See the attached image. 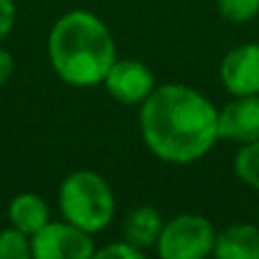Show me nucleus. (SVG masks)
<instances>
[{
    "label": "nucleus",
    "mask_w": 259,
    "mask_h": 259,
    "mask_svg": "<svg viewBox=\"0 0 259 259\" xmlns=\"http://www.w3.org/2000/svg\"><path fill=\"white\" fill-rule=\"evenodd\" d=\"M139 125L146 146L168 164L198 161L219 141V109L184 84L155 87L141 103Z\"/></svg>",
    "instance_id": "obj_1"
},
{
    "label": "nucleus",
    "mask_w": 259,
    "mask_h": 259,
    "mask_svg": "<svg viewBox=\"0 0 259 259\" xmlns=\"http://www.w3.org/2000/svg\"><path fill=\"white\" fill-rule=\"evenodd\" d=\"M48 57L66 84L84 89L105 82L116 62V44L100 16L87 9H73L59 16L50 30Z\"/></svg>",
    "instance_id": "obj_2"
},
{
    "label": "nucleus",
    "mask_w": 259,
    "mask_h": 259,
    "mask_svg": "<svg viewBox=\"0 0 259 259\" xmlns=\"http://www.w3.org/2000/svg\"><path fill=\"white\" fill-rule=\"evenodd\" d=\"M59 209L64 221L89 234L103 232L114 219L116 200L109 182L94 170H75L59 187Z\"/></svg>",
    "instance_id": "obj_3"
},
{
    "label": "nucleus",
    "mask_w": 259,
    "mask_h": 259,
    "mask_svg": "<svg viewBox=\"0 0 259 259\" xmlns=\"http://www.w3.org/2000/svg\"><path fill=\"white\" fill-rule=\"evenodd\" d=\"M214 225L198 214H182L164 223L157 241L159 259H207L214 250Z\"/></svg>",
    "instance_id": "obj_4"
},
{
    "label": "nucleus",
    "mask_w": 259,
    "mask_h": 259,
    "mask_svg": "<svg viewBox=\"0 0 259 259\" xmlns=\"http://www.w3.org/2000/svg\"><path fill=\"white\" fill-rule=\"evenodd\" d=\"M32 241V259H91L96 252L89 232L68 221H50Z\"/></svg>",
    "instance_id": "obj_5"
},
{
    "label": "nucleus",
    "mask_w": 259,
    "mask_h": 259,
    "mask_svg": "<svg viewBox=\"0 0 259 259\" xmlns=\"http://www.w3.org/2000/svg\"><path fill=\"white\" fill-rule=\"evenodd\" d=\"M103 84L118 103L141 105L155 91V75L139 59H116Z\"/></svg>",
    "instance_id": "obj_6"
},
{
    "label": "nucleus",
    "mask_w": 259,
    "mask_h": 259,
    "mask_svg": "<svg viewBox=\"0 0 259 259\" xmlns=\"http://www.w3.org/2000/svg\"><path fill=\"white\" fill-rule=\"evenodd\" d=\"M219 75L232 96H259V44L232 48L221 62Z\"/></svg>",
    "instance_id": "obj_7"
},
{
    "label": "nucleus",
    "mask_w": 259,
    "mask_h": 259,
    "mask_svg": "<svg viewBox=\"0 0 259 259\" xmlns=\"http://www.w3.org/2000/svg\"><path fill=\"white\" fill-rule=\"evenodd\" d=\"M219 137L241 146L259 141V96H234L221 109Z\"/></svg>",
    "instance_id": "obj_8"
},
{
    "label": "nucleus",
    "mask_w": 259,
    "mask_h": 259,
    "mask_svg": "<svg viewBox=\"0 0 259 259\" xmlns=\"http://www.w3.org/2000/svg\"><path fill=\"white\" fill-rule=\"evenodd\" d=\"M214 259H259V228L250 223L228 225L216 234Z\"/></svg>",
    "instance_id": "obj_9"
},
{
    "label": "nucleus",
    "mask_w": 259,
    "mask_h": 259,
    "mask_svg": "<svg viewBox=\"0 0 259 259\" xmlns=\"http://www.w3.org/2000/svg\"><path fill=\"white\" fill-rule=\"evenodd\" d=\"M161 230H164V219L159 211L152 205H141L134 207L127 214L125 225H123V237L130 246L148 250V248L157 246Z\"/></svg>",
    "instance_id": "obj_10"
},
{
    "label": "nucleus",
    "mask_w": 259,
    "mask_h": 259,
    "mask_svg": "<svg viewBox=\"0 0 259 259\" xmlns=\"http://www.w3.org/2000/svg\"><path fill=\"white\" fill-rule=\"evenodd\" d=\"M9 223L12 228H16L18 232L27 234V237H34L44 225L50 223V209L48 202L44 200L36 193H21L9 202Z\"/></svg>",
    "instance_id": "obj_11"
},
{
    "label": "nucleus",
    "mask_w": 259,
    "mask_h": 259,
    "mask_svg": "<svg viewBox=\"0 0 259 259\" xmlns=\"http://www.w3.org/2000/svg\"><path fill=\"white\" fill-rule=\"evenodd\" d=\"M234 170L248 187L259 191V141L243 143L234 157Z\"/></svg>",
    "instance_id": "obj_12"
},
{
    "label": "nucleus",
    "mask_w": 259,
    "mask_h": 259,
    "mask_svg": "<svg viewBox=\"0 0 259 259\" xmlns=\"http://www.w3.org/2000/svg\"><path fill=\"white\" fill-rule=\"evenodd\" d=\"M0 259H32V241L16 228L0 232Z\"/></svg>",
    "instance_id": "obj_13"
},
{
    "label": "nucleus",
    "mask_w": 259,
    "mask_h": 259,
    "mask_svg": "<svg viewBox=\"0 0 259 259\" xmlns=\"http://www.w3.org/2000/svg\"><path fill=\"white\" fill-rule=\"evenodd\" d=\"M216 9L230 23H248L259 16V0H216Z\"/></svg>",
    "instance_id": "obj_14"
},
{
    "label": "nucleus",
    "mask_w": 259,
    "mask_h": 259,
    "mask_svg": "<svg viewBox=\"0 0 259 259\" xmlns=\"http://www.w3.org/2000/svg\"><path fill=\"white\" fill-rule=\"evenodd\" d=\"M91 259H146V255H143V250L130 246L127 241H121V243H109V246L96 250Z\"/></svg>",
    "instance_id": "obj_15"
},
{
    "label": "nucleus",
    "mask_w": 259,
    "mask_h": 259,
    "mask_svg": "<svg viewBox=\"0 0 259 259\" xmlns=\"http://www.w3.org/2000/svg\"><path fill=\"white\" fill-rule=\"evenodd\" d=\"M16 23V3L14 0H0V41L9 36Z\"/></svg>",
    "instance_id": "obj_16"
},
{
    "label": "nucleus",
    "mask_w": 259,
    "mask_h": 259,
    "mask_svg": "<svg viewBox=\"0 0 259 259\" xmlns=\"http://www.w3.org/2000/svg\"><path fill=\"white\" fill-rule=\"evenodd\" d=\"M14 75V57L9 50L0 48V87Z\"/></svg>",
    "instance_id": "obj_17"
}]
</instances>
